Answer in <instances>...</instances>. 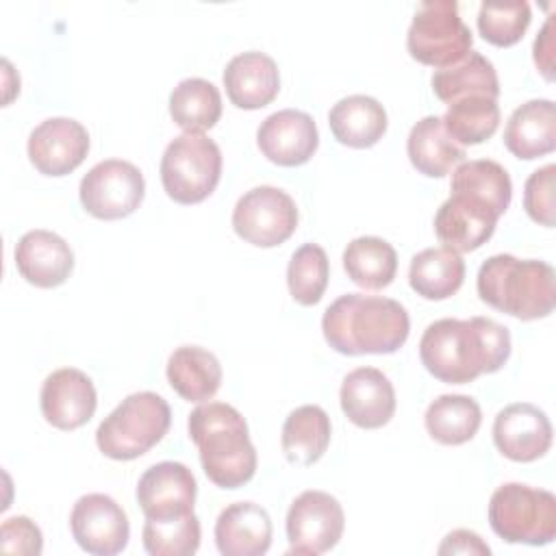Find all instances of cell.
<instances>
[{"label":"cell","mask_w":556,"mask_h":556,"mask_svg":"<svg viewBox=\"0 0 556 556\" xmlns=\"http://www.w3.org/2000/svg\"><path fill=\"white\" fill-rule=\"evenodd\" d=\"M172 424L169 404L152 391L130 393L96 430L100 452L113 460H132L154 447Z\"/></svg>","instance_id":"obj_5"},{"label":"cell","mask_w":556,"mask_h":556,"mask_svg":"<svg viewBox=\"0 0 556 556\" xmlns=\"http://www.w3.org/2000/svg\"><path fill=\"white\" fill-rule=\"evenodd\" d=\"M406 152L413 167L430 178H443L467 156L465 148L447 135L441 117L437 115H426L410 128Z\"/></svg>","instance_id":"obj_24"},{"label":"cell","mask_w":556,"mask_h":556,"mask_svg":"<svg viewBox=\"0 0 556 556\" xmlns=\"http://www.w3.org/2000/svg\"><path fill=\"white\" fill-rule=\"evenodd\" d=\"M219 176V146L204 132H182L174 137L161 156L163 189L178 204L206 200L215 191Z\"/></svg>","instance_id":"obj_7"},{"label":"cell","mask_w":556,"mask_h":556,"mask_svg":"<svg viewBox=\"0 0 556 556\" xmlns=\"http://www.w3.org/2000/svg\"><path fill=\"white\" fill-rule=\"evenodd\" d=\"M419 356L437 380L465 384L504 367L510 356V332L491 317H443L424 330Z\"/></svg>","instance_id":"obj_1"},{"label":"cell","mask_w":556,"mask_h":556,"mask_svg":"<svg viewBox=\"0 0 556 556\" xmlns=\"http://www.w3.org/2000/svg\"><path fill=\"white\" fill-rule=\"evenodd\" d=\"M256 143L265 159L282 167L304 165L319 146V132L313 117L298 109H282L267 115L258 130Z\"/></svg>","instance_id":"obj_16"},{"label":"cell","mask_w":556,"mask_h":556,"mask_svg":"<svg viewBox=\"0 0 556 556\" xmlns=\"http://www.w3.org/2000/svg\"><path fill=\"white\" fill-rule=\"evenodd\" d=\"M452 193H469L482 202H486L497 215H504L510 198L513 182L508 172L491 159L463 161L456 165L450 182Z\"/></svg>","instance_id":"obj_33"},{"label":"cell","mask_w":556,"mask_h":556,"mask_svg":"<svg viewBox=\"0 0 556 556\" xmlns=\"http://www.w3.org/2000/svg\"><path fill=\"white\" fill-rule=\"evenodd\" d=\"M493 443L506 458L515 463H530L549 450L552 424L534 404H508L495 415Z\"/></svg>","instance_id":"obj_18"},{"label":"cell","mask_w":556,"mask_h":556,"mask_svg":"<svg viewBox=\"0 0 556 556\" xmlns=\"http://www.w3.org/2000/svg\"><path fill=\"white\" fill-rule=\"evenodd\" d=\"M500 215L469 193H450L434 215V232L443 248L473 252L491 239Z\"/></svg>","instance_id":"obj_17"},{"label":"cell","mask_w":556,"mask_h":556,"mask_svg":"<svg viewBox=\"0 0 556 556\" xmlns=\"http://www.w3.org/2000/svg\"><path fill=\"white\" fill-rule=\"evenodd\" d=\"M224 87L237 109H263L278 96V65L265 52H241L228 61L224 70Z\"/></svg>","instance_id":"obj_21"},{"label":"cell","mask_w":556,"mask_h":556,"mask_svg":"<svg viewBox=\"0 0 556 556\" xmlns=\"http://www.w3.org/2000/svg\"><path fill=\"white\" fill-rule=\"evenodd\" d=\"M465 280V261L450 248H426L410 258V289L426 300L454 295Z\"/></svg>","instance_id":"obj_29"},{"label":"cell","mask_w":556,"mask_h":556,"mask_svg":"<svg viewBox=\"0 0 556 556\" xmlns=\"http://www.w3.org/2000/svg\"><path fill=\"white\" fill-rule=\"evenodd\" d=\"M328 124L339 143L371 148L387 130V111L376 98L354 93L330 109Z\"/></svg>","instance_id":"obj_25"},{"label":"cell","mask_w":556,"mask_h":556,"mask_svg":"<svg viewBox=\"0 0 556 556\" xmlns=\"http://www.w3.org/2000/svg\"><path fill=\"white\" fill-rule=\"evenodd\" d=\"M43 419L59 430H76L85 426L98 406L96 387L91 378L74 367L52 371L39 393Z\"/></svg>","instance_id":"obj_15"},{"label":"cell","mask_w":556,"mask_h":556,"mask_svg":"<svg viewBox=\"0 0 556 556\" xmlns=\"http://www.w3.org/2000/svg\"><path fill=\"white\" fill-rule=\"evenodd\" d=\"M87 152L89 132L72 117H48L28 135V159L46 176L74 172Z\"/></svg>","instance_id":"obj_13"},{"label":"cell","mask_w":556,"mask_h":556,"mask_svg":"<svg viewBox=\"0 0 556 556\" xmlns=\"http://www.w3.org/2000/svg\"><path fill=\"white\" fill-rule=\"evenodd\" d=\"M430 85L434 96L447 104L469 96H486L493 100L500 96V80L493 63L473 50L460 63L437 70Z\"/></svg>","instance_id":"obj_28"},{"label":"cell","mask_w":556,"mask_h":556,"mask_svg":"<svg viewBox=\"0 0 556 556\" xmlns=\"http://www.w3.org/2000/svg\"><path fill=\"white\" fill-rule=\"evenodd\" d=\"M554 174L556 165L547 163L545 167L532 172L523 187V208L541 226H554Z\"/></svg>","instance_id":"obj_38"},{"label":"cell","mask_w":556,"mask_h":556,"mask_svg":"<svg viewBox=\"0 0 556 556\" xmlns=\"http://www.w3.org/2000/svg\"><path fill=\"white\" fill-rule=\"evenodd\" d=\"M345 526L339 500L326 491L300 493L287 513L289 554H324L330 552Z\"/></svg>","instance_id":"obj_11"},{"label":"cell","mask_w":556,"mask_h":556,"mask_svg":"<svg viewBox=\"0 0 556 556\" xmlns=\"http://www.w3.org/2000/svg\"><path fill=\"white\" fill-rule=\"evenodd\" d=\"M298 226V206L289 193L278 187L261 185L245 191L232 211L235 232L256 245L274 248L285 243Z\"/></svg>","instance_id":"obj_10"},{"label":"cell","mask_w":556,"mask_h":556,"mask_svg":"<svg viewBox=\"0 0 556 556\" xmlns=\"http://www.w3.org/2000/svg\"><path fill=\"white\" fill-rule=\"evenodd\" d=\"M189 439L200 452L206 478L219 489H239L256 471V450L243 415L224 402H206L191 410Z\"/></svg>","instance_id":"obj_3"},{"label":"cell","mask_w":556,"mask_h":556,"mask_svg":"<svg viewBox=\"0 0 556 556\" xmlns=\"http://www.w3.org/2000/svg\"><path fill=\"white\" fill-rule=\"evenodd\" d=\"M169 115L185 132H204L222 117L219 89L204 78H185L169 93Z\"/></svg>","instance_id":"obj_32"},{"label":"cell","mask_w":556,"mask_h":556,"mask_svg":"<svg viewBox=\"0 0 556 556\" xmlns=\"http://www.w3.org/2000/svg\"><path fill=\"white\" fill-rule=\"evenodd\" d=\"M476 287L482 302L523 321L547 317L556 304L554 267L534 258L493 254L480 265Z\"/></svg>","instance_id":"obj_4"},{"label":"cell","mask_w":556,"mask_h":556,"mask_svg":"<svg viewBox=\"0 0 556 556\" xmlns=\"http://www.w3.org/2000/svg\"><path fill=\"white\" fill-rule=\"evenodd\" d=\"M330 417L317 404H304L291 410L282 424L280 445L285 458L293 465L308 467L317 463L330 443Z\"/></svg>","instance_id":"obj_27"},{"label":"cell","mask_w":556,"mask_h":556,"mask_svg":"<svg viewBox=\"0 0 556 556\" xmlns=\"http://www.w3.org/2000/svg\"><path fill=\"white\" fill-rule=\"evenodd\" d=\"M447 135L458 146H476L486 141L500 126L497 100L486 96H469L447 106L441 117Z\"/></svg>","instance_id":"obj_34"},{"label":"cell","mask_w":556,"mask_h":556,"mask_svg":"<svg viewBox=\"0 0 556 556\" xmlns=\"http://www.w3.org/2000/svg\"><path fill=\"white\" fill-rule=\"evenodd\" d=\"M504 146L517 159L530 161L556 148V106L552 100H528L513 111L504 128Z\"/></svg>","instance_id":"obj_23"},{"label":"cell","mask_w":556,"mask_h":556,"mask_svg":"<svg viewBox=\"0 0 556 556\" xmlns=\"http://www.w3.org/2000/svg\"><path fill=\"white\" fill-rule=\"evenodd\" d=\"M532 20L526 0L513 2H482L478 11V30L484 41L508 48L515 46L528 30Z\"/></svg>","instance_id":"obj_37"},{"label":"cell","mask_w":556,"mask_h":556,"mask_svg":"<svg viewBox=\"0 0 556 556\" xmlns=\"http://www.w3.org/2000/svg\"><path fill=\"white\" fill-rule=\"evenodd\" d=\"M321 330L339 354H393L406 343L410 319L397 300L345 293L326 308Z\"/></svg>","instance_id":"obj_2"},{"label":"cell","mask_w":556,"mask_h":556,"mask_svg":"<svg viewBox=\"0 0 556 556\" xmlns=\"http://www.w3.org/2000/svg\"><path fill=\"white\" fill-rule=\"evenodd\" d=\"M428 434L443 445H460L476 437L482 424L480 404L469 395H439L424 415Z\"/></svg>","instance_id":"obj_31"},{"label":"cell","mask_w":556,"mask_h":556,"mask_svg":"<svg viewBox=\"0 0 556 556\" xmlns=\"http://www.w3.org/2000/svg\"><path fill=\"white\" fill-rule=\"evenodd\" d=\"M20 276L41 289L63 285L74 269V254L63 237L50 230H28L15 245Z\"/></svg>","instance_id":"obj_20"},{"label":"cell","mask_w":556,"mask_h":556,"mask_svg":"<svg viewBox=\"0 0 556 556\" xmlns=\"http://www.w3.org/2000/svg\"><path fill=\"white\" fill-rule=\"evenodd\" d=\"M143 547L152 556H191L200 547V519L195 513L172 519H146Z\"/></svg>","instance_id":"obj_36"},{"label":"cell","mask_w":556,"mask_h":556,"mask_svg":"<svg viewBox=\"0 0 556 556\" xmlns=\"http://www.w3.org/2000/svg\"><path fill=\"white\" fill-rule=\"evenodd\" d=\"M489 523L506 543L547 545L556 536V497L545 489L506 482L489 500Z\"/></svg>","instance_id":"obj_6"},{"label":"cell","mask_w":556,"mask_h":556,"mask_svg":"<svg viewBox=\"0 0 556 556\" xmlns=\"http://www.w3.org/2000/svg\"><path fill=\"white\" fill-rule=\"evenodd\" d=\"M167 380L182 400L206 402L222 384V365L200 345H180L167 358Z\"/></svg>","instance_id":"obj_26"},{"label":"cell","mask_w":556,"mask_h":556,"mask_svg":"<svg viewBox=\"0 0 556 556\" xmlns=\"http://www.w3.org/2000/svg\"><path fill=\"white\" fill-rule=\"evenodd\" d=\"M330 265L328 254L317 243L300 245L287 267V285L291 298L302 306H313L321 300L328 287Z\"/></svg>","instance_id":"obj_35"},{"label":"cell","mask_w":556,"mask_h":556,"mask_svg":"<svg viewBox=\"0 0 556 556\" xmlns=\"http://www.w3.org/2000/svg\"><path fill=\"white\" fill-rule=\"evenodd\" d=\"M343 269L354 285L378 291L393 282L397 254L380 237H356L343 250Z\"/></svg>","instance_id":"obj_30"},{"label":"cell","mask_w":556,"mask_h":556,"mask_svg":"<svg viewBox=\"0 0 556 556\" xmlns=\"http://www.w3.org/2000/svg\"><path fill=\"white\" fill-rule=\"evenodd\" d=\"M198 484L191 469L176 460H163L143 471L137 484V502L146 519H172L193 513Z\"/></svg>","instance_id":"obj_14"},{"label":"cell","mask_w":556,"mask_h":556,"mask_svg":"<svg viewBox=\"0 0 556 556\" xmlns=\"http://www.w3.org/2000/svg\"><path fill=\"white\" fill-rule=\"evenodd\" d=\"M339 400L345 417L365 430L382 428L395 413V389L376 367L352 369L341 382Z\"/></svg>","instance_id":"obj_19"},{"label":"cell","mask_w":556,"mask_h":556,"mask_svg":"<svg viewBox=\"0 0 556 556\" xmlns=\"http://www.w3.org/2000/svg\"><path fill=\"white\" fill-rule=\"evenodd\" d=\"M80 204L98 219H122L139 208L146 180L137 165L122 159L96 163L80 180Z\"/></svg>","instance_id":"obj_9"},{"label":"cell","mask_w":556,"mask_h":556,"mask_svg":"<svg viewBox=\"0 0 556 556\" xmlns=\"http://www.w3.org/2000/svg\"><path fill=\"white\" fill-rule=\"evenodd\" d=\"M70 528L76 543L93 556L119 554L130 539L124 508L104 493H87L76 500Z\"/></svg>","instance_id":"obj_12"},{"label":"cell","mask_w":556,"mask_h":556,"mask_svg":"<svg viewBox=\"0 0 556 556\" xmlns=\"http://www.w3.org/2000/svg\"><path fill=\"white\" fill-rule=\"evenodd\" d=\"M0 549L4 554H41V530L28 517H11L0 526Z\"/></svg>","instance_id":"obj_39"},{"label":"cell","mask_w":556,"mask_h":556,"mask_svg":"<svg viewBox=\"0 0 556 556\" xmlns=\"http://www.w3.org/2000/svg\"><path fill=\"white\" fill-rule=\"evenodd\" d=\"M471 46L473 35L454 0H426L417 7L406 33V48L415 61L443 70L460 63Z\"/></svg>","instance_id":"obj_8"},{"label":"cell","mask_w":556,"mask_h":556,"mask_svg":"<svg viewBox=\"0 0 556 556\" xmlns=\"http://www.w3.org/2000/svg\"><path fill=\"white\" fill-rule=\"evenodd\" d=\"M215 543L224 556H261L271 545V519L254 502L226 506L215 521Z\"/></svg>","instance_id":"obj_22"},{"label":"cell","mask_w":556,"mask_h":556,"mask_svg":"<svg viewBox=\"0 0 556 556\" xmlns=\"http://www.w3.org/2000/svg\"><path fill=\"white\" fill-rule=\"evenodd\" d=\"M439 554H480L489 556L491 547L471 530H452L439 545Z\"/></svg>","instance_id":"obj_40"},{"label":"cell","mask_w":556,"mask_h":556,"mask_svg":"<svg viewBox=\"0 0 556 556\" xmlns=\"http://www.w3.org/2000/svg\"><path fill=\"white\" fill-rule=\"evenodd\" d=\"M534 63L547 80L554 78V15L547 17L534 39Z\"/></svg>","instance_id":"obj_41"}]
</instances>
